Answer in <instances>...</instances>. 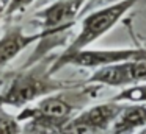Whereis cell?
I'll list each match as a JSON object with an SVG mask.
<instances>
[{
    "label": "cell",
    "mask_w": 146,
    "mask_h": 134,
    "mask_svg": "<svg viewBox=\"0 0 146 134\" xmlns=\"http://www.w3.org/2000/svg\"><path fill=\"white\" fill-rule=\"evenodd\" d=\"M35 2L36 0H10L7 9H5V12H3V17L5 19L14 17V16L24 12L25 9L32 8V6L35 5Z\"/></svg>",
    "instance_id": "12"
},
{
    "label": "cell",
    "mask_w": 146,
    "mask_h": 134,
    "mask_svg": "<svg viewBox=\"0 0 146 134\" xmlns=\"http://www.w3.org/2000/svg\"><path fill=\"white\" fill-rule=\"evenodd\" d=\"M54 2H58V0H36L35 5H33V8H35V9H39V8H42V6L49 5V3H54Z\"/></svg>",
    "instance_id": "14"
},
{
    "label": "cell",
    "mask_w": 146,
    "mask_h": 134,
    "mask_svg": "<svg viewBox=\"0 0 146 134\" xmlns=\"http://www.w3.org/2000/svg\"><path fill=\"white\" fill-rule=\"evenodd\" d=\"M54 59L52 55H46L32 64L24 65L8 78L0 90V108L24 109L47 95L77 86L79 81L58 80L52 73L50 65Z\"/></svg>",
    "instance_id": "2"
},
{
    "label": "cell",
    "mask_w": 146,
    "mask_h": 134,
    "mask_svg": "<svg viewBox=\"0 0 146 134\" xmlns=\"http://www.w3.org/2000/svg\"><path fill=\"white\" fill-rule=\"evenodd\" d=\"M140 2L141 0H123V2H116L90 11L80 22L79 33L58 55V58H66L77 52L90 48L98 39L105 36Z\"/></svg>",
    "instance_id": "3"
},
{
    "label": "cell",
    "mask_w": 146,
    "mask_h": 134,
    "mask_svg": "<svg viewBox=\"0 0 146 134\" xmlns=\"http://www.w3.org/2000/svg\"><path fill=\"white\" fill-rule=\"evenodd\" d=\"M141 2H146V0H141Z\"/></svg>",
    "instance_id": "17"
},
{
    "label": "cell",
    "mask_w": 146,
    "mask_h": 134,
    "mask_svg": "<svg viewBox=\"0 0 146 134\" xmlns=\"http://www.w3.org/2000/svg\"><path fill=\"white\" fill-rule=\"evenodd\" d=\"M135 134H146V126H145V128H141L140 131H137Z\"/></svg>",
    "instance_id": "16"
},
{
    "label": "cell",
    "mask_w": 146,
    "mask_h": 134,
    "mask_svg": "<svg viewBox=\"0 0 146 134\" xmlns=\"http://www.w3.org/2000/svg\"><path fill=\"white\" fill-rule=\"evenodd\" d=\"M8 2H10V0H0V19L3 17V12L8 6Z\"/></svg>",
    "instance_id": "15"
},
{
    "label": "cell",
    "mask_w": 146,
    "mask_h": 134,
    "mask_svg": "<svg viewBox=\"0 0 146 134\" xmlns=\"http://www.w3.org/2000/svg\"><path fill=\"white\" fill-rule=\"evenodd\" d=\"M121 108L123 103L111 100L85 108L71 118L58 134H110V128Z\"/></svg>",
    "instance_id": "6"
},
{
    "label": "cell",
    "mask_w": 146,
    "mask_h": 134,
    "mask_svg": "<svg viewBox=\"0 0 146 134\" xmlns=\"http://www.w3.org/2000/svg\"><path fill=\"white\" fill-rule=\"evenodd\" d=\"M39 41L41 36L36 31L29 34L22 27H10L0 37V69L8 65L25 48Z\"/></svg>",
    "instance_id": "8"
},
{
    "label": "cell",
    "mask_w": 146,
    "mask_h": 134,
    "mask_svg": "<svg viewBox=\"0 0 146 134\" xmlns=\"http://www.w3.org/2000/svg\"><path fill=\"white\" fill-rule=\"evenodd\" d=\"M85 83L99 87H118V89L143 84L146 83V61L121 62L96 69Z\"/></svg>",
    "instance_id": "7"
},
{
    "label": "cell",
    "mask_w": 146,
    "mask_h": 134,
    "mask_svg": "<svg viewBox=\"0 0 146 134\" xmlns=\"http://www.w3.org/2000/svg\"><path fill=\"white\" fill-rule=\"evenodd\" d=\"M99 90V86L79 83L21 109L16 115L21 134H58L71 118L85 109L86 103L96 98Z\"/></svg>",
    "instance_id": "1"
},
{
    "label": "cell",
    "mask_w": 146,
    "mask_h": 134,
    "mask_svg": "<svg viewBox=\"0 0 146 134\" xmlns=\"http://www.w3.org/2000/svg\"><path fill=\"white\" fill-rule=\"evenodd\" d=\"M116 2H123V0H86V5H85L83 12H86V11L90 12V11H93V9L102 8V6L111 5V3H116Z\"/></svg>",
    "instance_id": "13"
},
{
    "label": "cell",
    "mask_w": 146,
    "mask_h": 134,
    "mask_svg": "<svg viewBox=\"0 0 146 134\" xmlns=\"http://www.w3.org/2000/svg\"><path fill=\"white\" fill-rule=\"evenodd\" d=\"M110 100L123 105H146V83L121 89Z\"/></svg>",
    "instance_id": "10"
},
{
    "label": "cell",
    "mask_w": 146,
    "mask_h": 134,
    "mask_svg": "<svg viewBox=\"0 0 146 134\" xmlns=\"http://www.w3.org/2000/svg\"><path fill=\"white\" fill-rule=\"evenodd\" d=\"M146 126V105H123L110 134H135Z\"/></svg>",
    "instance_id": "9"
},
{
    "label": "cell",
    "mask_w": 146,
    "mask_h": 134,
    "mask_svg": "<svg viewBox=\"0 0 146 134\" xmlns=\"http://www.w3.org/2000/svg\"><path fill=\"white\" fill-rule=\"evenodd\" d=\"M86 0H58L49 3L33 12L32 22L36 25V33L41 36V41H46V50H50L54 37L63 36L72 28L79 16L83 12Z\"/></svg>",
    "instance_id": "4"
},
{
    "label": "cell",
    "mask_w": 146,
    "mask_h": 134,
    "mask_svg": "<svg viewBox=\"0 0 146 134\" xmlns=\"http://www.w3.org/2000/svg\"><path fill=\"white\" fill-rule=\"evenodd\" d=\"M0 134H21V123L16 115L0 108Z\"/></svg>",
    "instance_id": "11"
},
{
    "label": "cell",
    "mask_w": 146,
    "mask_h": 134,
    "mask_svg": "<svg viewBox=\"0 0 146 134\" xmlns=\"http://www.w3.org/2000/svg\"><path fill=\"white\" fill-rule=\"evenodd\" d=\"M146 61V48L143 47H127V48H86L77 52L66 58L55 56L50 65L52 73H58L66 65H74L80 69H101L121 62Z\"/></svg>",
    "instance_id": "5"
}]
</instances>
